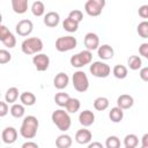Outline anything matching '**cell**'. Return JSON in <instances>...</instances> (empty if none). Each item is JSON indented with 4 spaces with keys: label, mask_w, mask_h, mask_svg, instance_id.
I'll return each instance as SVG.
<instances>
[{
    "label": "cell",
    "mask_w": 148,
    "mask_h": 148,
    "mask_svg": "<svg viewBox=\"0 0 148 148\" xmlns=\"http://www.w3.org/2000/svg\"><path fill=\"white\" fill-rule=\"evenodd\" d=\"M69 62H71V65H72L73 67H75V68H81V67L84 66L83 62H82V60H81V58H80V56H79V53L72 56L71 59H69Z\"/></svg>",
    "instance_id": "obj_37"
},
{
    "label": "cell",
    "mask_w": 148,
    "mask_h": 148,
    "mask_svg": "<svg viewBox=\"0 0 148 148\" xmlns=\"http://www.w3.org/2000/svg\"><path fill=\"white\" fill-rule=\"evenodd\" d=\"M43 22L49 28H56L60 22V15L57 12H49L44 15Z\"/></svg>",
    "instance_id": "obj_15"
},
{
    "label": "cell",
    "mask_w": 148,
    "mask_h": 148,
    "mask_svg": "<svg viewBox=\"0 0 148 148\" xmlns=\"http://www.w3.org/2000/svg\"><path fill=\"white\" fill-rule=\"evenodd\" d=\"M32 64L38 72H45L50 66V58L45 53H38L34 56Z\"/></svg>",
    "instance_id": "obj_9"
},
{
    "label": "cell",
    "mask_w": 148,
    "mask_h": 148,
    "mask_svg": "<svg viewBox=\"0 0 148 148\" xmlns=\"http://www.w3.org/2000/svg\"><path fill=\"white\" fill-rule=\"evenodd\" d=\"M51 119H52V123L61 132L68 131L71 125H72V119H71L68 112L62 110V109H58V110L53 111L51 114Z\"/></svg>",
    "instance_id": "obj_2"
},
{
    "label": "cell",
    "mask_w": 148,
    "mask_h": 148,
    "mask_svg": "<svg viewBox=\"0 0 148 148\" xmlns=\"http://www.w3.org/2000/svg\"><path fill=\"white\" fill-rule=\"evenodd\" d=\"M109 118H110V120L112 123H120L123 120V118H124V110H121L118 106L112 108L109 111Z\"/></svg>",
    "instance_id": "obj_22"
},
{
    "label": "cell",
    "mask_w": 148,
    "mask_h": 148,
    "mask_svg": "<svg viewBox=\"0 0 148 148\" xmlns=\"http://www.w3.org/2000/svg\"><path fill=\"white\" fill-rule=\"evenodd\" d=\"M18 97H20V94H18V89L16 87L8 88L6 94H5V101L7 103H10V104H15V102L17 101Z\"/></svg>",
    "instance_id": "obj_21"
},
{
    "label": "cell",
    "mask_w": 148,
    "mask_h": 148,
    "mask_svg": "<svg viewBox=\"0 0 148 148\" xmlns=\"http://www.w3.org/2000/svg\"><path fill=\"white\" fill-rule=\"evenodd\" d=\"M112 74L114 75V77H117L119 80H123L127 76L128 71H127V67L124 66V65H116L112 69Z\"/></svg>",
    "instance_id": "obj_27"
},
{
    "label": "cell",
    "mask_w": 148,
    "mask_h": 148,
    "mask_svg": "<svg viewBox=\"0 0 148 148\" xmlns=\"http://www.w3.org/2000/svg\"><path fill=\"white\" fill-rule=\"evenodd\" d=\"M136 31L141 38H148V21H142L138 24Z\"/></svg>",
    "instance_id": "obj_33"
},
{
    "label": "cell",
    "mask_w": 148,
    "mask_h": 148,
    "mask_svg": "<svg viewBox=\"0 0 148 148\" xmlns=\"http://www.w3.org/2000/svg\"><path fill=\"white\" fill-rule=\"evenodd\" d=\"M124 145L125 147H130V148H136L138 145H139V138L131 133V134H127L125 138H124Z\"/></svg>",
    "instance_id": "obj_31"
},
{
    "label": "cell",
    "mask_w": 148,
    "mask_h": 148,
    "mask_svg": "<svg viewBox=\"0 0 148 148\" xmlns=\"http://www.w3.org/2000/svg\"><path fill=\"white\" fill-rule=\"evenodd\" d=\"M139 53H140V56H142L143 58H146L148 60V43H142L139 46Z\"/></svg>",
    "instance_id": "obj_40"
},
{
    "label": "cell",
    "mask_w": 148,
    "mask_h": 148,
    "mask_svg": "<svg viewBox=\"0 0 148 148\" xmlns=\"http://www.w3.org/2000/svg\"><path fill=\"white\" fill-rule=\"evenodd\" d=\"M31 13L39 17V16H43L44 13H45V6L42 1H35L32 5H31Z\"/></svg>",
    "instance_id": "obj_30"
},
{
    "label": "cell",
    "mask_w": 148,
    "mask_h": 148,
    "mask_svg": "<svg viewBox=\"0 0 148 148\" xmlns=\"http://www.w3.org/2000/svg\"><path fill=\"white\" fill-rule=\"evenodd\" d=\"M72 143H73V140L68 134H61L56 139L57 148H69Z\"/></svg>",
    "instance_id": "obj_20"
},
{
    "label": "cell",
    "mask_w": 148,
    "mask_h": 148,
    "mask_svg": "<svg viewBox=\"0 0 148 148\" xmlns=\"http://www.w3.org/2000/svg\"><path fill=\"white\" fill-rule=\"evenodd\" d=\"M21 148H39V147H38V145H37L36 142H34V141H27V142H24V143L21 146Z\"/></svg>",
    "instance_id": "obj_44"
},
{
    "label": "cell",
    "mask_w": 148,
    "mask_h": 148,
    "mask_svg": "<svg viewBox=\"0 0 148 148\" xmlns=\"http://www.w3.org/2000/svg\"><path fill=\"white\" fill-rule=\"evenodd\" d=\"M9 106L6 101H0V117H5L9 112Z\"/></svg>",
    "instance_id": "obj_39"
},
{
    "label": "cell",
    "mask_w": 148,
    "mask_h": 148,
    "mask_svg": "<svg viewBox=\"0 0 148 148\" xmlns=\"http://www.w3.org/2000/svg\"><path fill=\"white\" fill-rule=\"evenodd\" d=\"M43 40L38 37H29L25 38L21 44V50L24 54H38L43 50Z\"/></svg>",
    "instance_id": "obj_3"
},
{
    "label": "cell",
    "mask_w": 148,
    "mask_h": 148,
    "mask_svg": "<svg viewBox=\"0 0 148 148\" xmlns=\"http://www.w3.org/2000/svg\"><path fill=\"white\" fill-rule=\"evenodd\" d=\"M68 17H71V18H72V20H74L75 22L80 23V22L83 20V14H82V12H81L80 9H74V10L69 12Z\"/></svg>",
    "instance_id": "obj_36"
},
{
    "label": "cell",
    "mask_w": 148,
    "mask_h": 148,
    "mask_svg": "<svg viewBox=\"0 0 148 148\" xmlns=\"http://www.w3.org/2000/svg\"><path fill=\"white\" fill-rule=\"evenodd\" d=\"M141 148H148V147H143V146H141Z\"/></svg>",
    "instance_id": "obj_47"
},
{
    "label": "cell",
    "mask_w": 148,
    "mask_h": 148,
    "mask_svg": "<svg viewBox=\"0 0 148 148\" xmlns=\"http://www.w3.org/2000/svg\"><path fill=\"white\" fill-rule=\"evenodd\" d=\"M9 34H10L9 29H8L6 25L1 24V25H0V40H3V39H5Z\"/></svg>",
    "instance_id": "obj_42"
},
{
    "label": "cell",
    "mask_w": 148,
    "mask_h": 148,
    "mask_svg": "<svg viewBox=\"0 0 148 148\" xmlns=\"http://www.w3.org/2000/svg\"><path fill=\"white\" fill-rule=\"evenodd\" d=\"M87 148H104V146L101 142H98V141H92V142H90L88 145Z\"/></svg>",
    "instance_id": "obj_45"
},
{
    "label": "cell",
    "mask_w": 148,
    "mask_h": 148,
    "mask_svg": "<svg viewBox=\"0 0 148 148\" xmlns=\"http://www.w3.org/2000/svg\"><path fill=\"white\" fill-rule=\"evenodd\" d=\"M139 75H140V79L145 82H148V66L147 67H142L139 72Z\"/></svg>",
    "instance_id": "obj_43"
},
{
    "label": "cell",
    "mask_w": 148,
    "mask_h": 148,
    "mask_svg": "<svg viewBox=\"0 0 148 148\" xmlns=\"http://www.w3.org/2000/svg\"><path fill=\"white\" fill-rule=\"evenodd\" d=\"M2 42V44L6 46V47H9V49H13V47H15V45H16V38H15V36L10 32L3 40H1Z\"/></svg>",
    "instance_id": "obj_35"
},
{
    "label": "cell",
    "mask_w": 148,
    "mask_h": 148,
    "mask_svg": "<svg viewBox=\"0 0 148 148\" xmlns=\"http://www.w3.org/2000/svg\"><path fill=\"white\" fill-rule=\"evenodd\" d=\"M12 8L16 14H24L28 10V0H12Z\"/></svg>",
    "instance_id": "obj_19"
},
{
    "label": "cell",
    "mask_w": 148,
    "mask_h": 148,
    "mask_svg": "<svg viewBox=\"0 0 148 148\" xmlns=\"http://www.w3.org/2000/svg\"><path fill=\"white\" fill-rule=\"evenodd\" d=\"M141 146L148 147V133L142 135V138H141Z\"/></svg>",
    "instance_id": "obj_46"
},
{
    "label": "cell",
    "mask_w": 148,
    "mask_h": 148,
    "mask_svg": "<svg viewBox=\"0 0 148 148\" xmlns=\"http://www.w3.org/2000/svg\"><path fill=\"white\" fill-rule=\"evenodd\" d=\"M12 60V54L9 53V51L5 50V49H1L0 50V64H7Z\"/></svg>",
    "instance_id": "obj_38"
},
{
    "label": "cell",
    "mask_w": 148,
    "mask_h": 148,
    "mask_svg": "<svg viewBox=\"0 0 148 148\" xmlns=\"http://www.w3.org/2000/svg\"><path fill=\"white\" fill-rule=\"evenodd\" d=\"M134 104V98L128 94H123L117 98V106L121 110L131 109Z\"/></svg>",
    "instance_id": "obj_17"
},
{
    "label": "cell",
    "mask_w": 148,
    "mask_h": 148,
    "mask_svg": "<svg viewBox=\"0 0 148 148\" xmlns=\"http://www.w3.org/2000/svg\"><path fill=\"white\" fill-rule=\"evenodd\" d=\"M97 54L102 60H110L114 56V50L109 44H103V45H99L97 50Z\"/></svg>",
    "instance_id": "obj_16"
},
{
    "label": "cell",
    "mask_w": 148,
    "mask_h": 148,
    "mask_svg": "<svg viewBox=\"0 0 148 148\" xmlns=\"http://www.w3.org/2000/svg\"><path fill=\"white\" fill-rule=\"evenodd\" d=\"M79 56H80V58H81V60H82V62H83L84 66L91 64V60H92V53H91V51L83 50V51L79 52Z\"/></svg>",
    "instance_id": "obj_34"
},
{
    "label": "cell",
    "mask_w": 148,
    "mask_h": 148,
    "mask_svg": "<svg viewBox=\"0 0 148 148\" xmlns=\"http://www.w3.org/2000/svg\"><path fill=\"white\" fill-rule=\"evenodd\" d=\"M81 108V103L77 98H74V97H71L69 101L67 102L65 109L68 113H76Z\"/></svg>",
    "instance_id": "obj_23"
},
{
    "label": "cell",
    "mask_w": 148,
    "mask_h": 148,
    "mask_svg": "<svg viewBox=\"0 0 148 148\" xmlns=\"http://www.w3.org/2000/svg\"><path fill=\"white\" fill-rule=\"evenodd\" d=\"M10 114L14 117V118H22L25 113V109H24V105L23 104H20V103H15L12 105L10 108Z\"/></svg>",
    "instance_id": "obj_29"
},
{
    "label": "cell",
    "mask_w": 148,
    "mask_h": 148,
    "mask_svg": "<svg viewBox=\"0 0 148 148\" xmlns=\"http://www.w3.org/2000/svg\"><path fill=\"white\" fill-rule=\"evenodd\" d=\"M138 14L140 17L142 18H148V5H142L139 10H138Z\"/></svg>",
    "instance_id": "obj_41"
},
{
    "label": "cell",
    "mask_w": 148,
    "mask_h": 148,
    "mask_svg": "<svg viewBox=\"0 0 148 148\" xmlns=\"http://www.w3.org/2000/svg\"><path fill=\"white\" fill-rule=\"evenodd\" d=\"M79 24H80V23L75 22V21L72 20L71 17H67V18H65V20L62 21V28H64L67 32H75V31H77Z\"/></svg>",
    "instance_id": "obj_25"
},
{
    "label": "cell",
    "mask_w": 148,
    "mask_h": 148,
    "mask_svg": "<svg viewBox=\"0 0 148 148\" xmlns=\"http://www.w3.org/2000/svg\"><path fill=\"white\" fill-rule=\"evenodd\" d=\"M72 84L76 91L84 92L89 88V79L83 71H76L72 76Z\"/></svg>",
    "instance_id": "obj_4"
},
{
    "label": "cell",
    "mask_w": 148,
    "mask_h": 148,
    "mask_svg": "<svg viewBox=\"0 0 148 148\" xmlns=\"http://www.w3.org/2000/svg\"><path fill=\"white\" fill-rule=\"evenodd\" d=\"M69 98H71V96L67 92H57L54 95V103L60 108H65L67 102L69 101Z\"/></svg>",
    "instance_id": "obj_28"
},
{
    "label": "cell",
    "mask_w": 148,
    "mask_h": 148,
    "mask_svg": "<svg viewBox=\"0 0 148 148\" xmlns=\"http://www.w3.org/2000/svg\"><path fill=\"white\" fill-rule=\"evenodd\" d=\"M105 148H120V140L116 135H110L105 140Z\"/></svg>",
    "instance_id": "obj_32"
},
{
    "label": "cell",
    "mask_w": 148,
    "mask_h": 148,
    "mask_svg": "<svg viewBox=\"0 0 148 148\" xmlns=\"http://www.w3.org/2000/svg\"><path fill=\"white\" fill-rule=\"evenodd\" d=\"M79 121L83 127H89L95 123V114L90 110H83L79 114Z\"/></svg>",
    "instance_id": "obj_13"
},
{
    "label": "cell",
    "mask_w": 148,
    "mask_h": 148,
    "mask_svg": "<svg viewBox=\"0 0 148 148\" xmlns=\"http://www.w3.org/2000/svg\"><path fill=\"white\" fill-rule=\"evenodd\" d=\"M39 127V121L35 116H27L23 118L22 125L20 127V134L24 139H34L37 134Z\"/></svg>",
    "instance_id": "obj_1"
},
{
    "label": "cell",
    "mask_w": 148,
    "mask_h": 148,
    "mask_svg": "<svg viewBox=\"0 0 148 148\" xmlns=\"http://www.w3.org/2000/svg\"><path fill=\"white\" fill-rule=\"evenodd\" d=\"M77 45V40L75 37L68 35L57 38L56 40V50L59 52H67L71 50H74Z\"/></svg>",
    "instance_id": "obj_5"
},
{
    "label": "cell",
    "mask_w": 148,
    "mask_h": 148,
    "mask_svg": "<svg viewBox=\"0 0 148 148\" xmlns=\"http://www.w3.org/2000/svg\"><path fill=\"white\" fill-rule=\"evenodd\" d=\"M89 72L95 77L104 79V77H108L110 75L111 68H110V66L108 64H105L103 61H94L92 64H90Z\"/></svg>",
    "instance_id": "obj_6"
},
{
    "label": "cell",
    "mask_w": 148,
    "mask_h": 148,
    "mask_svg": "<svg viewBox=\"0 0 148 148\" xmlns=\"http://www.w3.org/2000/svg\"><path fill=\"white\" fill-rule=\"evenodd\" d=\"M127 65L130 67V69L132 71H138V69H141V66H142V60L139 56H131L128 59H127Z\"/></svg>",
    "instance_id": "obj_26"
},
{
    "label": "cell",
    "mask_w": 148,
    "mask_h": 148,
    "mask_svg": "<svg viewBox=\"0 0 148 148\" xmlns=\"http://www.w3.org/2000/svg\"><path fill=\"white\" fill-rule=\"evenodd\" d=\"M109 105H110V102L104 96H99L94 101V108L97 111H104L109 108Z\"/></svg>",
    "instance_id": "obj_24"
},
{
    "label": "cell",
    "mask_w": 148,
    "mask_h": 148,
    "mask_svg": "<svg viewBox=\"0 0 148 148\" xmlns=\"http://www.w3.org/2000/svg\"><path fill=\"white\" fill-rule=\"evenodd\" d=\"M125 148H130V147H125Z\"/></svg>",
    "instance_id": "obj_48"
},
{
    "label": "cell",
    "mask_w": 148,
    "mask_h": 148,
    "mask_svg": "<svg viewBox=\"0 0 148 148\" xmlns=\"http://www.w3.org/2000/svg\"><path fill=\"white\" fill-rule=\"evenodd\" d=\"M105 6V0H88L84 3V10L89 16H99Z\"/></svg>",
    "instance_id": "obj_7"
},
{
    "label": "cell",
    "mask_w": 148,
    "mask_h": 148,
    "mask_svg": "<svg viewBox=\"0 0 148 148\" xmlns=\"http://www.w3.org/2000/svg\"><path fill=\"white\" fill-rule=\"evenodd\" d=\"M1 138H2V141L7 145H12L16 141L17 139V131L16 128L12 127V126H8L6 128H3L2 133H1Z\"/></svg>",
    "instance_id": "obj_12"
},
{
    "label": "cell",
    "mask_w": 148,
    "mask_h": 148,
    "mask_svg": "<svg viewBox=\"0 0 148 148\" xmlns=\"http://www.w3.org/2000/svg\"><path fill=\"white\" fill-rule=\"evenodd\" d=\"M83 43H84L86 50H88V51L98 50V47H99V37L95 32H88L84 36Z\"/></svg>",
    "instance_id": "obj_10"
},
{
    "label": "cell",
    "mask_w": 148,
    "mask_h": 148,
    "mask_svg": "<svg viewBox=\"0 0 148 148\" xmlns=\"http://www.w3.org/2000/svg\"><path fill=\"white\" fill-rule=\"evenodd\" d=\"M20 101H21V104H23L24 106H32L36 103L37 98H36V96H35L34 92H31V91H24V92H22L20 95Z\"/></svg>",
    "instance_id": "obj_18"
},
{
    "label": "cell",
    "mask_w": 148,
    "mask_h": 148,
    "mask_svg": "<svg viewBox=\"0 0 148 148\" xmlns=\"http://www.w3.org/2000/svg\"><path fill=\"white\" fill-rule=\"evenodd\" d=\"M34 30V23L28 20V18H24V20H21L17 22V24L15 25V31L18 36H22V37H27L29 36Z\"/></svg>",
    "instance_id": "obj_8"
},
{
    "label": "cell",
    "mask_w": 148,
    "mask_h": 148,
    "mask_svg": "<svg viewBox=\"0 0 148 148\" xmlns=\"http://www.w3.org/2000/svg\"><path fill=\"white\" fill-rule=\"evenodd\" d=\"M91 139H92V134L89 130H87L86 127L79 130L76 133H75V141L79 143V145H89L91 142Z\"/></svg>",
    "instance_id": "obj_11"
},
{
    "label": "cell",
    "mask_w": 148,
    "mask_h": 148,
    "mask_svg": "<svg viewBox=\"0 0 148 148\" xmlns=\"http://www.w3.org/2000/svg\"><path fill=\"white\" fill-rule=\"evenodd\" d=\"M68 83H69V77H68V75H67L66 73H64V72L58 73V74L54 76V79H53V86H54V88H57L58 90L65 89V88L68 86Z\"/></svg>",
    "instance_id": "obj_14"
}]
</instances>
